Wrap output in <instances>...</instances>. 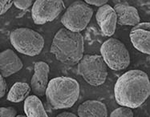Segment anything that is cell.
Here are the masks:
<instances>
[{
	"mask_svg": "<svg viewBox=\"0 0 150 117\" xmlns=\"http://www.w3.org/2000/svg\"><path fill=\"white\" fill-rule=\"evenodd\" d=\"M149 96V77L141 70H130L124 73L114 86L115 99L120 106L137 108Z\"/></svg>",
	"mask_w": 150,
	"mask_h": 117,
	"instance_id": "obj_1",
	"label": "cell"
},
{
	"mask_svg": "<svg viewBox=\"0 0 150 117\" xmlns=\"http://www.w3.org/2000/svg\"><path fill=\"white\" fill-rule=\"evenodd\" d=\"M50 51L55 58L67 65L78 64L84 52L83 37L80 32L61 28L52 40Z\"/></svg>",
	"mask_w": 150,
	"mask_h": 117,
	"instance_id": "obj_2",
	"label": "cell"
},
{
	"mask_svg": "<svg viewBox=\"0 0 150 117\" xmlns=\"http://www.w3.org/2000/svg\"><path fill=\"white\" fill-rule=\"evenodd\" d=\"M80 93V83L77 80L67 76H59L50 80L45 96L51 108L61 110L74 106Z\"/></svg>",
	"mask_w": 150,
	"mask_h": 117,
	"instance_id": "obj_3",
	"label": "cell"
},
{
	"mask_svg": "<svg viewBox=\"0 0 150 117\" xmlns=\"http://www.w3.org/2000/svg\"><path fill=\"white\" fill-rule=\"evenodd\" d=\"M10 41L13 47L23 55L35 56L40 55L44 47V39L32 29L17 28L10 35Z\"/></svg>",
	"mask_w": 150,
	"mask_h": 117,
	"instance_id": "obj_4",
	"label": "cell"
},
{
	"mask_svg": "<svg viewBox=\"0 0 150 117\" xmlns=\"http://www.w3.org/2000/svg\"><path fill=\"white\" fill-rule=\"evenodd\" d=\"M77 71L89 85H103L108 77V66L99 55H85L77 64Z\"/></svg>",
	"mask_w": 150,
	"mask_h": 117,
	"instance_id": "obj_5",
	"label": "cell"
},
{
	"mask_svg": "<svg viewBox=\"0 0 150 117\" xmlns=\"http://www.w3.org/2000/svg\"><path fill=\"white\" fill-rule=\"evenodd\" d=\"M100 54L105 63L113 71H123L130 64V54L125 45L117 39L106 40L100 47Z\"/></svg>",
	"mask_w": 150,
	"mask_h": 117,
	"instance_id": "obj_6",
	"label": "cell"
},
{
	"mask_svg": "<svg viewBox=\"0 0 150 117\" xmlns=\"http://www.w3.org/2000/svg\"><path fill=\"white\" fill-rule=\"evenodd\" d=\"M93 16V9L85 2L77 0L67 7L61 18L65 28L74 32L83 31Z\"/></svg>",
	"mask_w": 150,
	"mask_h": 117,
	"instance_id": "obj_7",
	"label": "cell"
},
{
	"mask_svg": "<svg viewBox=\"0 0 150 117\" xmlns=\"http://www.w3.org/2000/svg\"><path fill=\"white\" fill-rule=\"evenodd\" d=\"M65 7L63 0H35L31 8V17L37 25L54 21Z\"/></svg>",
	"mask_w": 150,
	"mask_h": 117,
	"instance_id": "obj_8",
	"label": "cell"
},
{
	"mask_svg": "<svg viewBox=\"0 0 150 117\" xmlns=\"http://www.w3.org/2000/svg\"><path fill=\"white\" fill-rule=\"evenodd\" d=\"M96 19L104 36L113 35L117 24V16L114 7L108 4L100 6L96 11Z\"/></svg>",
	"mask_w": 150,
	"mask_h": 117,
	"instance_id": "obj_9",
	"label": "cell"
},
{
	"mask_svg": "<svg viewBox=\"0 0 150 117\" xmlns=\"http://www.w3.org/2000/svg\"><path fill=\"white\" fill-rule=\"evenodd\" d=\"M129 37L131 43L140 52L150 55V23L143 22L132 28Z\"/></svg>",
	"mask_w": 150,
	"mask_h": 117,
	"instance_id": "obj_10",
	"label": "cell"
},
{
	"mask_svg": "<svg viewBox=\"0 0 150 117\" xmlns=\"http://www.w3.org/2000/svg\"><path fill=\"white\" fill-rule=\"evenodd\" d=\"M49 65L45 62H36L34 65V75L31 80V91L37 96L46 95V91L49 83Z\"/></svg>",
	"mask_w": 150,
	"mask_h": 117,
	"instance_id": "obj_11",
	"label": "cell"
},
{
	"mask_svg": "<svg viewBox=\"0 0 150 117\" xmlns=\"http://www.w3.org/2000/svg\"><path fill=\"white\" fill-rule=\"evenodd\" d=\"M23 67V63L13 50L6 49L0 54V71L1 75L7 78L17 73Z\"/></svg>",
	"mask_w": 150,
	"mask_h": 117,
	"instance_id": "obj_12",
	"label": "cell"
},
{
	"mask_svg": "<svg viewBox=\"0 0 150 117\" xmlns=\"http://www.w3.org/2000/svg\"><path fill=\"white\" fill-rule=\"evenodd\" d=\"M114 10L117 13L118 24L135 27L141 23V18L137 9L128 3H117L114 6Z\"/></svg>",
	"mask_w": 150,
	"mask_h": 117,
	"instance_id": "obj_13",
	"label": "cell"
},
{
	"mask_svg": "<svg viewBox=\"0 0 150 117\" xmlns=\"http://www.w3.org/2000/svg\"><path fill=\"white\" fill-rule=\"evenodd\" d=\"M79 117H107L108 109L104 103L98 100H87L77 109Z\"/></svg>",
	"mask_w": 150,
	"mask_h": 117,
	"instance_id": "obj_14",
	"label": "cell"
},
{
	"mask_svg": "<svg viewBox=\"0 0 150 117\" xmlns=\"http://www.w3.org/2000/svg\"><path fill=\"white\" fill-rule=\"evenodd\" d=\"M23 110L27 117H48L43 103L35 95L29 96L25 99Z\"/></svg>",
	"mask_w": 150,
	"mask_h": 117,
	"instance_id": "obj_15",
	"label": "cell"
},
{
	"mask_svg": "<svg viewBox=\"0 0 150 117\" xmlns=\"http://www.w3.org/2000/svg\"><path fill=\"white\" fill-rule=\"evenodd\" d=\"M31 85L24 82H16L11 87L7 94V100L12 103H20L29 96L31 92Z\"/></svg>",
	"mask_w": 150,
	"mask_h": 117,
	"instance_id": "obj_16",
	"label": "cell"
},
{
	"mask_svg": "<svg viewBox=\"0 0 150 117\" xmlns=\"http://www.w3.org/2000/svg\"><path fill=\"white\" fill-rule=\"evenodd\" d=\"M109 117H134V114L132 108L120 106L112 111Z\"/></svg>",
	"mask_w": 150,
	"mask_h": 117,
	"instance_id": "obj_17",
	"label": "cell"
},
{
	"mask_svg": "<svg viewBox=\"0 0 150 117\" xmlns=\"http://www.w3.org/2000/svg\"><path fill=\"white\" fill-rule=\"evenodd\" d=\"M17 111L12 107H2L0 108V117H16Z\"/></svg>",
	"mask_w": 150,
	"mask_h": 117,
	"instance_id": "obj_18",
	"label": "cell"
},
{
	"mask_svg": "<svg viewBox=\"0 0 150 117\" xmlns=\"http://www.w3.org/2000/svg\"><path fill=\"white\" fill-rule=\"evenodd\" d=\"M34 3L35 0H14L15 6L19 10L28 9Z\"/></svg>",
	"mask_w": 150,
	"mask_h": 117,
	"instance_id": "obj_19",
	"label": "cell"
},
{
	"mask_svg": "<svg viewBox=\"0 0 150 117\" xmlns=\"http://www.w3.org/2000/svg\"><path fill=\"white\" fill-rule=\"evenodd\" d=\"M14 0H0L1 3V15L3 16L11 7Z\"/></svg>",
	"mask_w": 150,
	"mask_h": 117,
	"instance_id": "obj_20",
	"label": "cell"
},
{
	"mask_svg": "<svg viewBox=\"0 0 150 117\" xmlns=\"http://www.w3.org/2000/svg\"><path fill=\"white\" fill-rule=\"evenodd\" d=\"M1 91H0V96L1 98H3L5 96V94L6 92V89H7V85H6V81L5 80V78L3 77V75H1Z\"/></svg>",
	"mask_w": 150,
	"mask_h": 117,
	"instance_id": "obj_21",
	"label": "cell"
},
{
	"mask_svg": "<svg viewBox=\"0 0 150 117\" xmlns=\"http://www.w3.org/2000/svg\"><path fill=\"white\" fill-rule=\"evenodd\" d=\"M84 2L89 5H93V6H101L106 4L108 0H84Z\"/></svg>",
	"mask_w": 150,
	"mask_h": 117,
	"instance_id": "obj_22",
	"label": "cell"
},
{
	"mask_svg": "<svg viewBox=\"0 0 150 117\" xmlns=\"http://www.w3.org/2000/svg\"><path fill=\"white\" fill-rule=\"evenodd\" d=\"M56 117H79L77 116L76 115H75L72 112H69V111H64L61 112L59 115L56 116Z\"/></svg>",
	"mask_w": 150,
	"mask_h": 117,
	"instance_id": "obj_23",
	"label": "cell"
},
{
	"mask_svg": "<svg viewBox=\"0 0 150 117\" xmlns=\"http://www.w3.org/2000/svg\"><path fill=\"white\" fill-rule=\"evenodd\" d=\"M16 117H27V116H26V115H19V116H17Z\"/></svg>",
	"mask_w": 150,
	"mask_h": 117,
	"instance_id": "obj_24",
	"label": "cell"
}]
</instances>
